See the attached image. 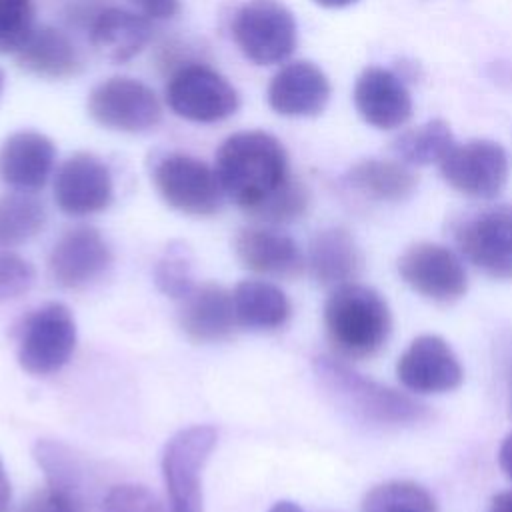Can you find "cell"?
Here are the masks:
<instances>
[{
  "label": "cell",
  "mask_w": 512,
  "mask_h": 512,
  "mask_svg": "<svg viewBox=\"0 0 512 512\" xmlns=\"http://www.w3.org/2000/svg\"><path fill=\"white\" fill-rule=\"evenodd\" d=\"M324 328L340 358L362 360L386 346L392 332V312L378 290L348 282L332 288L326 298Z\"/></svg>",
  "instance_id": "cell-3"
},
{
  "label": "cell",
  "mask_w": 512,
  "mask_h": 512,
  "mask_svg": "<svg viewBox=\"0 0 512 512\" xmlns=\"http://www.w3.org/2000/svg\"><path fill=\"white\" fill-rule=\"evenodd\" d=\"M90 118L116 132H148L158 126L162 106L154 90L130 76H112L96 84L86 100Z\"/></svg>",
  "instance_id": "cell-10"
},
{
  "label": "cell",
  "mask_w": 512,
  "mask_h": 512,
  "mask_svg": "<svg viewBox=\"0 0 512 512\" xmlns=\"http://www.w3.org/2000/svg\"><path fill=\"white\" fill-rule=\"evenodd\" d=\"M268 512H304L296 502H290V500H280L276 502Z\"/></svg>",
  "instance_id": "cell-39"
},
{
  "label": "cell",
  "mask_w": 512,
  "mask_h": 512,
  "mask_svg": "<svg viewBox=\"0 0 512 512\" xmlns=\"http://www.w3.org/2000/svg\"><path fill=\"white\" fill-rule=\"evenodd\" d=\"M102 512H164V508L146 486L116 484L106 492Z\"/></svg>",
  "instance_id": "cell-33"
},
{
  "label": "cell",
  "mask_w": 512,
  "mask_h": 512,
  "mask_svg": "<svg viewBox=\"0 0 512 512\" xmlns=\"http://www.w3.org/2000/svg\"><path fill=\"white\" fill-rule=\"evenodd\" d=\"M214 170L224 196L246 212H252L290 178L286 148L264 130L228 136L216 152Z\"/></svg>",
  "instance_id": "cell-1"
},
{
  "label": "cell",
  "mask_w": 512,
  "mask_h": 512,
  "mask_svg": "<svg viewBox=\"0 0 512 512\" xmlns=\"http://www.w3.org/2000/svg\"><path fill=\"white\" fill-rule=\"evenodd\" d=\"M232 300L238 324L248 330H276L292 314L288 296L266 280H242L234 288Z\"/></svg>",
  "instance_id": "cell-25"
},
{
  "label": "cell",
  "mask_w": 512,
  "mask_h": 512,
  "mask_svg": "<svg viewBox=\"0 0 512 512\" xmlns=\"http://www.w3.org/2000/svg\"><path fill=\"white\" fill-rule=\"evenodd\" d=\"M30 0H0V54H16L34 32Z\"/></svg>",
  "instance_id": "cell-31"
},
{
  "label": "cell",
  "mask_w": 512,
  "mask_h": 512,
  "mask_svg": "<svg viewBox=\"0 0 512 512\" xmlns=\"http://www.w3.org/2000/svg\"><path fill=\"white\" fill-rule=\"evenodd\" d=\"M306 266L318 284L336 288L356 282L362 270V252L346 228L332 226L312 238Z\"/></svg>",
  "instance_id": "cell-22"
},
{
  "label": "cell",
  "mask_w": 512,
  "mask_h": 512,
  "mask_svg": "<svg viewBox=\"0 0 512 512\" xmlns=\"http://www.w3.org/2000/svg\"><path fill=\"white\" fill-rule=\"evenodd\" d=\"M46 222L40 200L28 192L0 196V248L18 246L36 236Z\"/></svg>",
  "instance_id": "cell-27"
},
{
  "label": "cell",
  "mask_w": 512,
  "mask_h": 512,
  "mask_svg": "<svg viewBox=\"0 0 512 512\" xmlns=\"http://www.w3.org/2000/svg\"><path fill=\"white\" fill-rule=\"evenodd\" d=\"M444 182L456 192L476 198H496L508 182V154L488 138L454 142L438 162Z\"/></svg>",
  "instance_id": "cell-11"
},
{
  "label": "cell",
  "mask_w": 512,
  "mask_h": 512,
  "mask_svg": "<svg viewBox=\"0 0 512 512\" xmlns=\"http://www.w3.org/2000/svg\"><path fill=\"white\" fill-rule=\"evenodd\" d=\"M360 118L378 130H396L412 116V96L404 78L382 66H368L354 84Z\"/></svg>",
  "instance_id": "cell-16"
},
{
  "label": "cell",
  "mask_w": 512,
  "mask_h": 512,
  "mask_svg": "<svg viewBox=\"0 0 512 512\" xmlns=\"http://www.w3.org/2000/svg\"><path fill=\"white\" fill-rule=\"evenodd\" d=\"M498 464H500V470L506 474V478L512 480V432L502 440L498 448Z\"/></svg>",
  "instance_id": "cell-36"
},
{
  "label": "cell",
  "mask_w": 512,
  "mask_h": 512,
  "mask_svg": "<svg viewBox=\"0 0 512 512\" xmlns=\"http://www.w3.org/2000/svg\"><path fill=\"white\" fill-rule=\"evenodd\" d=\"M138 10L152 20H168L180 12V0H130Z\"/></svg>",
  "instance_id": "cell-35"
},
{
  "label": "cell",
  "mask_w": 512,
  "mask_h": 512,
  "mask_svg": "<svg viewBox=\"0 0 512 512\" xmlns=\"http://www.w3.org/2000/svg\"><path fill=\"white\" fill-rule=\"evenodd\" d=\"M218 434L208 424L178 430L164 446L162 476L172 512H204L202 472Z\"/></svg>",
  "instance_id": "cell-6"
},
{
  "label": "cell",
  "mask_w": 512,
  "mask_h": 512,
  "mask_svg": "<svg viewBox=\"0 0 512 512\" xmlns=\"http://www.w3.org/2000/svg\"><path fill=\"white\" fill-rule=\"evenodd\" d=\"M488 512H512V490L498 492L488 506Z\"/></svg>",
  "instance_id": "cell-37"
},
{
  "label": "cell",
  "mask_w": 512,
  "mask_h": 512,
  "mask_svg": "<svg viewBox=\"0 0 512 512\" xmlns=\"http://www.w3.org/2000/svg\"><path fill=\"white\" fill-rule=\"evenodd\" d=\"M314 2L322 8H344V6L354 4L356 0H314Z\"/></svg>",
  "instance_id": "cell-40"
},
{
  "label": "cell",
  "mask_w": 512,
  "mask_h": 512,
  "mask_svg": "<svg viewBox=\"0 0 512 512\" xmlns=\"http://www.w3.org/2000/svg\"><path fill=\"white\" fill-rule=\"evenodd\" d=\"M396 376L414 394H442L462 384L464 370L442 336L422 334L400 354Z\"/></svg>",
  "instance_id": "cell-14"
},
{
  "label": "cell",
  "mask_w": 512,
  "mask_h": 512,
  "mask_svg": "<svg viewBox=\"0 0 512 512\" xmlns=\"http://www.w3.org/2000/svg\"><path fill=\"white\" fill-rule=\"evenodd\" d=\"M56 162L54 142L34 130L10 134L0 146V180L16 192H36L48 182Z\"/></svg>",
  "instance_id": "cell-18"
},
{
  "label": "cell",
  "mask_w": 512,
  "mask_h": 512,
  "mask_svg": "<svg viewBox=\"0 0 512 512\" xmlns=\"http://www.w3.org/2000/svg\"><path fill=\"white\" fill-rule=\"evenodd\" d=\"M112 264V250L104 236L92 226L66 230L52 246L48 256L50 278L68 290L94 284Z\"/></svg>",
  "instance_id": "cell-13"
},
{
  "label": "cell",
  "mask_w": 512,
  "mask_h": 512,
  "mask_svg": "<svg viewBox=\"0 0 512 512\" xmlns=\"http://www.w3.org/2000/svg\"><path fill=\"white\" fill-rule=\"evenodd\" d=\"M454 136L448 122L434 118L416 128L400 132L392 142L396 160L408 166L438 164L452 148Z\"/></svg>",
  "instance_id": "cell-26"
},
{
  "label": "cell",
  "mask_w": 512,
  "mask_h": 512,
  "mask_svg": "<svg viewBox=\"0 0 512 512\" xmlns=\"http://www.w3.org/2000/svg\"><path fill=\"white\" fill-rule=\"evenodd\" d=\"M314 374L326 394L352 418L380 428H400L422 422L428 410L418 400L388 388L350 368L338 358L318 356Z\"/></svg>",
  "instance_id": "cell-2"
},
{
  "label": "cell",
  "mask_w": 512,
  "mask_h": 512,
  "mask_svg": "<svg viewBox=\"0 0 512 512\" xmlns=\"http://www.w3.org/2000/svg\"><path fill=\"white\" fill-rule=\"evenodd\" d=\"M152 182L170 208L188 216H212L224 202L216 170L190 154L160 156L152 168Z\"/></svg>",
  "instance_id": "cell-7"
},
{
  "label": "cell",
  "mask_w": 512,
  "mask_h": 512,
  "mask_svg": "<svg viewBox=\"0 0 512 512\" xmlns=\"http://www.w3.org/2000/svg\"><path fill=\"white\" fill-rule=\"evenodd\" d=\"M106 8V0H66L64 20L76 28H90L94 18Z\"/></svg>",
  "instance_id": "cell-34"
},
{
  "label": "cell",
  "mask_w": 512,
  "mask_h": 512,
  "mask_svg": "<svg viewBox=\"0 0 512 512\" xmlns=\"http://www.w3.org/2000/svg\"><path fill=\"white\" fill-rule=\"evenodd\" d=\"M232 38L246 60L272 66L294 52L298 26L282 0H248L234 14Z\"/></svg>",
  "instance_id": "cell-4"
},
{
  "label": "cell",
  "mask_w": 512,
  "mask_h": 512,
  "mask_svg": "<svg viewBox=\"0 0 512 512\" xmlns=\"http://www.w3.org/2000/svg\"><path fill=\"white\" fill-rule=\"evenodd\" d=\"M10 480H8V474L4 470V464L0 460V512H6L8 510V504H10Z\"/></svg>",
  "instance_id": "cell-38"
},
{
  "label": "cell",
  "mask_w": 512,
  "mask_h": 512,
  "mask_svg": "<svg viewBox=\"0 0 512 512\" xmlns=\"http://www.w3.org/2000/svg\"><path fill=\"white\" fill-rule=\"evenodd\" d=\"M360 512H438L434 496L412 480H388L370 488Z\"/></svg>",
  "instance_id": "cell-28"
},
{
  "label": "cell",
  "mask_w": 512,
  "mask_h": 512,
  "mask_svg": "<svg viewBox=\"0 0 512 512\" xmlns=\"http://www.w3.org/2000/svg\"><path fill=\"white\" fill-rule=\"evenodd\" d=\"M238 262L264 276L296 278L306 268L300 246L284 232L264 226H248L238 230L234 238Z\"/></svg>",
  "instance_id": "cell-19"
},
{
  "label": "cell",
  "mask_w": 512,
  "mask_h": 512,
  "mask_svg": "<svg viewBox=\"0 0 512 512\" xmlns=\"http://www.w3.org/2000/svg\"><path fill=\"white\" fill-rule=\"evenodd\" d=\"M178 324L192 342L206 344L228 338L238 326L232 292L214 282L194 286L182 298Z\"/></svg>",
  "instance_id": "cell-20"
},
{
  "label": "cell",
  "mask_w": 512,
  "mask_h": 512,
  "mask_svg": "<svg viewBox=\"0 0 512 512\" xmlns=\"http://www.w3.org/2000/svg\"><path fill=\"white\" fill-rule=\"evenodd\" d=\"M344 182L360 196L376 202H404L418 188V176L412 166L382 158L356 162L344 174Z\"/></svg>",
  "instance_id": "cell-24"
},
{
  "label": "cell",
  "mask_w": 512,
  "mask_h": 512,
  "mask_svg": "<svg viewBox=\"0 0 512 512\" xmlns=\"http://www.w3.org/2000/svg\"><path fill=\"white\" fill-rule=\"evenodd\" d=\"M2 86H4V72L0 70V92H2Z\"/></svg>",
  "instance_id": "cell-41"
},
{
  "label": "cell",
  "mask_w": 512,
  "mask_h": 512,
  "mask_svg": "<svg viewBox=\"0 0 512 512\" xmlns=\"http://www.w3.org/2000/svg\"><path fill=\"white\" fill-rule=\"evenodd\" d=\"M114 184L110 168L90 152L68 156L54 176V200L68 216H90L110 206Z\"/></svg>",
  "instance_id": "cell-15"
},
{
  "label": "cell",
  "mask_w": 512,
  "mask_h": 512,
  "mask_svg": "<svg viewBox=\"0 0 512 512\" xmlns=\"http://www.w3.org/2000/svg\"><path fill=\"white\" fill-rule=\"evenodd\" d=\"M310 204V192L298 178H288L274 194L248 212L254 220L266 224H288L304 216Z\"/></svg>",
  "instance_id": "cell-30"
},
{
  "label": "cell",
  "mask_w": 512,
  "mask_h": 512,
  "mask_svg": "<svg viewBox=\"0 0 512 512\" xmlns=\"http://www.w3.org/2000/svg\"><path fill=\"white\" fill-rule=\"evenodd\" d=\"M400 278L420 296L452 304L468 290V274L460 256L434 242H416L398 258Z\"/></svg>",
  "instance_id": "cell-12"
},
{
  "label": "cell",
  "mask_w": 512,
  "mask_h": 512,
  "mask_svg": "<svg viewBox=\"0 0 512 512\" xmlns=\"http://www.w3.org/2000/svg\"><path fill=\"white\" fill-rule=\"evenodd\" d=\"M510 414H512V382H510Z\"/></svg>",
  "instance_id": "cell-42"
},
{
  "label": "cell",
  "mask_w": 512,
  "mask_h": 512,
  "mask_svg": "<svg viewBox=\"0 0 512 512\" xmlns=\"http://www.w3.org/2000/svg\"><path fill=\"white\" fill-rule=\"evenodd\" d=\"M34 280V266L26 258L0 250V304L26 294Z\"/></svg>",
  "instance_id": "cell-32"
},
{
  "label": "cell",
  "mask_w": 512,
  "mask_h": 512,
  "mask_svg": "<svg viewBox=\"0 0 512 512\" xmlns=\"http://www.w3.org/2000/svg\"><path fill=\"white\" fill-rule=\"evenodd\" d=\"M166 102L176 116L198 124L222 122L240 108L236 88L220 72L200 62H186L170 74Z\"/></svg>",
  "instance_id": "cell-8"
},
{
  "label": "cell",
  "mask_w": 512,
  "mask_h": 512,
  "mask_svg": "<svg viewBox=\"0 0 512 512\" xmlns=\"http://www.w3.org/2000/svg\"><path fill=\"white\" fill-rule=\"evenodd\" d=\"M454 242L464 258L496 280H512V204H496L462 216Z\"/></svg>",
  "instance_id": "cell-9"
},
{
  "label": "cell",
  "mask_w": 512,
  "mask_h": 512,
  "mask_svg": "<svg viewBox=\"0 0 512 512\" xmlns=\"http://www.w3.org/2000/svg\"><path fill=\"white\" fill-rule=\"evenodd\" d=\"M16 62L30 74L50 80L76 76L82 70V60L70 36L54 26H36L28 42L16 52Z\"/></svg>",
  "instance_id": "cell-23"
},
{
  "label": "cell",
  "mask_w": 512,
  "mask_h": 512,
  "mask_svg": "<svg viewBox=\"0 0 512 512\" xmlns=\"http://www.w3.org/2000/svg\"><path fill=\"white\" fill-rule=\"evenodd\" d=\"M154 282L164 296L182 300L192 292L194 284V256L188 244L170 242L154 266Z\"/></svg>",
  "instance_id": "cell-29"
},
{
  "label": "cell",
  "mask_w": 512,
  "mask_h": 512,
  "mask_svg": "<svg viewBox=\"0 0 512 512\" xmlns=\"http://www.w3.org/2000/svg\"><path fill=\"white\" fill-rule=\"evenodd\" d=\"M330 94V80L314 62L294 60L272 76L266 98L280 116L312 118L324 112Z\"/></svg>",
  "instance_id": "cell-17"
},
{
  "label": "cell",
  "mask_w": 512,
  "mask_h": 512,
  "mask_svg": "<svg viewBox=\"0 0 512 512\" xmlns=\"http://www.w3.org/2000/svg\"><path fill=\"white\" fill-rule=\"evenodd\" d=\"M150 38V18L118 6H106L88 28V40L94 52L114 64L132 60Z\"/></svg>",
  "instance_id": "cell-21"
},
{
  "label": "cell",
  "mask_w": 512,
  "mask_h": 512,
  "mask_svg": "<svg viewBox=\"0 0 512 512\" xmlns=\"http://www.w3.org/2000/svg\"><path fill=\"white\" fill-rule=\"evenodd\" d=\"M76 348V320L62 302L32 310L18 330V364L32 376H48L68 364Z\"/></svg>",
  "instance_id": "cell-5"
}]
</instances>
